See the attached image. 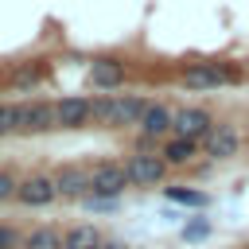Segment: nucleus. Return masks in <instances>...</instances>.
<instances>
[{"mask_svg":"<svg viewBox=\"0 0 249 249\" xmlns=\"http://www.w3.org/2000/svg\"><path fill=\"white\" fill-rule=\"evenodd\" d=\"M54 187H58V198H86L93 191V167L66 163L54 171Z\"/></svg>","mask_w":249,"mask_h":249,"instance_id":"20e7f679","label":"nucleus"},{"mask_svg":"<svg viewBox=\"0 0 249 249\" xmlns=\"http://www.w3.org/2000/svg\"><path fill=\"white\" fill-rule=\"evenodd\" d=\"M89 86L101 89V93L124 86V62H121V58H93V66H89Z\"/></svg>","mask_w":249,"mask_h":249,"instance_id":"9b49d317","label":"nucleus"},{"mask_svg":"<svg viewBox=\"0 0 249 249\" xmlns=\"http://www.w3.org/2000/svg\"><path fill=\"white\" fill-rule=\"evenodd\" d=\"M51 128H58L51 101H23V105H19V132H23V136H43V132H51Z\"/></svg>","mask_w":249,"mask_h":249,"instance_id":"0eeeda50","label":"nucleus"},{"mask_svg":"<svg viewBox=\"0 0 249 249\" xmlns=\"http://www.w3.org/2000/svg\"><path fill=\"white\" fill-rule=\"evenodd\" d=\"M144 109H148V101H144L140 93H113L105 128H128V124H140Z\"/></svg>","mask_w":249,"mask_h":249,"instance_id":"423d86ee","label":"nucleus"},{"mask_svg":"<svg viewBox=\"0 0 249 249\" xmlns=\"http://www.w3.org/2000/svg\"><path fill=\"white\" fill-rule=\"evenodd\" d=\"M124 187H132L128 183V171H124V163H113V160H101V163H93V198H121L124 195Z\"/></svg>","mask_w":249,"mask_h":249,"instance_id":"7ed1b4c3","label":"nucleus"},{"mask_svg":"<svg viewBox=\"0 0 249 249\" xmlns=\"http://www.w3.org/2000/svg\"><path fill=\"white\" fill-rule=\"evenodd\" d=\"M101 249H128V245H121V241H101Z\"/></svg>","mask_w":249,"mask_h":249,"instance_id":"4be33fe9","label":"nucleus"},{"mask_svg":"<svg viewBox=\"0 0 249 249\" xmlns=\"http://www.w3.org/2000/svg\"><path fill=\"white\" fill-rule=\"evenodd\" d=\"M19 132V105L0 101V136H16Z\"/></svg>","mask_w":249,"mask_h":249,"instance_id":"f3484780","label":"nucleus"},{"mask_svg":"<svg viewBox=\"0 0 249 249\" xmlns=\"http://www.w3.org/2000/svg\"><path fill=\"white\" fill-rule=\"evenodd\" d=\"M101 230L97 226H89V222H82V226H70L66 233H62V249H101Z\"/></svg>","mask_w":249,"mask_h":249,"instance_id":"ddd939ff","label":"nucleus"},{"mask_svg":"<svg viewBox=\"0 0 249 249\" xmlns=\"http://www.w3.org/2000/svg\"><path fill=\"white\" fill-rule=\"evenodd\" d=\"M16 191H19V183L8 175V171H0V202H8V198H16Z\"/></svg>","mask_w":249,"mask_h":249,"instance_id":"412c9836","label":"nucleus"},{"mask_svg":"<svg viewBox=\"0 0 249 249\" xmlns=\"http://www.w3.org/2000/svg\"><path fill=\"white\" fill-rule=\"evenodd\" d=\"M23 249H62V233L54 226H35L23 237Z\"/></svg>","mask_w":249,"mask_h":249,"instance_id":"dca6fc26","label":"nucleus"},{"mask_svg":"<svg viewBox=\"0 0 249 249\" xmlns=\"http://www.w3.org/2000/svg\"><path fill=\"white\" fill-rule=\"evenodd\" d=\"M16 198L23 206H51L58 198V187H54V175H27L16 191Z\"/></svg>","mask_w":249,"mask_h":249,"instance_id":"9d476101","label":"nucleus"},{"mask_svg":"<svg viewBox=\"0 0 249 249\" xmlns=\"http://www.w3.org/2000/svg\"><path fill=\"white\" fill-rule=\"evenodd\" d=\"M163 198H167V202H179V206H195V210L210 206V195H206V191H195V187H183V183L163 187Z\"/></svg>","mask_w":249,"mask_h":249,"instance_id":"2eb2a0df","label":"nucleus"},{"mask_svg":"<svg viewBox=\"0 0 249 249\" xmlns=\"http://www.w3.org/2000/svg\"><path fill=\"white\" fill-rule=\"evenodd\" d=\"M0 249H23V237L12 226H0Z\"/></svg>","mask_w":249,"mask_h":249,"instance_id":"aec40b11","label":"nucleus"},{"mask_svg":"<svg viewBox=\"0 0 249 249\" xmlns=\"http://www.w3.org/2000/svg\"><path fill=\"white\" fill-rule=\"evenodd\" d=\"M202 148H206V156H210V160H233V156H237V148H241V132H237V124L218 121V124L210 128V136L202 140Z\"/></svg>","mask_w":249,"mask_h":249,"instance_id":"1a4fd4ad","label":"nucleus"},{"mask_svg":"<svg viewBox=\"0 0 249 249\" xmlns=\"http://www.w3.org/2000/svg\"><path fill=\"white\" fill-rule=\"evenodd\" d=\"M237 78H241V74H237V66H230V62H195V66L183 70V86H187V89H218V86L237 82Z\"/></svg>","mask_w":249,"mask_h":249,"instance_id":"f257e3e1","label":"nucleus"},{"mask_svg":"<svg viewBox=\"0 0 249 249\" xmlns=\"http://www.w3.org/2000/svg\"><path fill=\"white\" fill-rule=\"evenodd\" d=\"M109 101H113V93H101V97H93V121H89V124L105 128V121H109Z\"/></svg>","mask_w":249,"mask_h":249,"instance_id":"6ab92c4d","label":"nucleus"},{"mask_svg":"<svg viewBox=\"0 0 249 249\" xmlns=\"http://www.w3.org/2000/svg\"><path fill=\"white\" fill-rule=\"evenodd\" d=\"M214 124H218V121H214L202 105H183V109L175 113V136H183V140H206Z\"/></svg>","mask_w":249,"mask_h":249,"instance_id":"6e6552de","label":"nucleus"},{"mask_svg":"<svg viewBox=\"0 0 249 249\" xmlns=\"http://www.w3.org/2000/svg\"><path fill=\"white\" fill-rule=\"evenodd\" d=\"M210 237V218H191L183 226V241H206Z\"/></svg>","mask_w":249,"mask_h":249,"instance_id":"a211bd4d","label":"nucleus"},{"mask_svg":"<svg viewBox=\"0 0 249 249\" xmlns=\"http://www.w3.org/2000/svg\"><path fill=\"white\" fill-rule=\"evenodd\" d=\"M171 128H175V113H171L167 105H160V101H148V109H144V117H140V132L152 136V140H160V136H167Z\"/></svg>","mask_w":249,"mask_h":249,"instance_id":"f8f14e48","label":"nucleus"},{"mask_svg":"<svg viewBox=\"0 0 249 249\" xmlns=\"http://www.w3.org/2000/svg\"><path fill=\"white\" fill-rule=\"evenodd\" d=\"M245 249H249V245H245Z\"/></svg>","mask_w":249,"mask_h":249,"instance_id":"5701e85b","label":"nucleus"},{"mask_svg":"<svg viewBox=\"0 0 249 249\" xmlns=\"http://www.w3.org/2000/svg\"><path fill=\"white\" fill-rule=\"evenodd\" d=\"M54 121H58V128H86L93 121V97H82V93L58 97L54 101Z\"/></svg>","mask_w":249,"mask_h":249,"instance_id":"39448f33","label":"nucleus"},{"mask_svg":"<svg viewBox=\"0 0 249 249\" xmlns=\"http://www.w3.org/2000/svg\"><path fill=\"white\" fill-rule=\"evenodd\" d=\"M124 171H128V183L132 187H156L167 175V160L156 156V152H132L124 160Z\"/></svg>","mask_w":249,"mask_h":249,"instance_id":"f03ea898","label":"nucleus"},{"mask_svg":"<svg viewBox=\"0 0 249 249\" xmlns=\"http://www.w3.org/2000/svg\"><path fill=\"white\" fill-rule=\"evenodd\" d=\"M171 167H183V163H191L195 156H198V140H183V136H171L167 144H163V152H160Z\"/></svg>","mask_w":249,"mask_h":249,"instance_id":"4468645a","label":"nucleus"}]
</instances>
